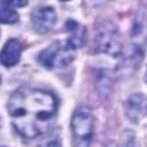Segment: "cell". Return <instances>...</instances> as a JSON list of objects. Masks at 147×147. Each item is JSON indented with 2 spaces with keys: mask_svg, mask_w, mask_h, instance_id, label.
Here are the masks:
<instances>
[{
  "mask_svg": "<svg viewBox=\"0 0 147 147\" xmlns=\"http://www.w3.org/2000/svg\"><path fill=\"white\" fill-rule=\"evenodd\" d=\"M56 110V98L44 90L22 87L15 91L8 101L11 123L15 130L26 139L47 133Z\"/></svg>",
  "mask_w": 147,
  "mask_h": 147,
  "instance_id": "cell-1",
  "label": "cell"
},
{
  "mask_svg": "<svg viewBox=\"0 0 147 147\" xmlns=\"http://www.w3.org/2000/svg\"><path fill=\"white\" fill-rule=\"evenodd\" d=\"M71 133L74 147H90L94 134V119L87 107H78L72 114Z\"/></svg>",
  "mask_w": 147,
  "mask_h": 147,
  "instance_id": "cell-2",
  "label": "cell"
},
{
  "mask_svg": "<svg viewBox=\"0 0 147 147\" xmlns=\"http://www.w3.org/2000/svg\"><path fill=\"white\" fill-rule=\"evenodd\" d=\"M75 59V49L67 41H55L42 49L38 55V61L47 69L62 68Z\"/></svg>",
  "mask_w": 147,
  "mask_h": 147,
  "instance_id": "cell-3",
  "label": "cell"
},
{
  "mask_svg": "<svg viewBox=\"0 0 147 147\" xmlns=\"http://www.w3.org/2000/svg\"><path fill=\"white\" fill-rule=\"evenodd\" d=\"M95 47L99 52L117 55L121 51L119 34L116 26L111 22H105L98 29L95 38Z\"/></svg>",
  "mask_w": 147,
  "mask_h": 147,
  "instance_id": "cell-4",
  "label": "cell"
},
{
  "mask_svg": "<svg viewBox=\"0 0 147 147\" xmlns=\"http://www.w3.org/2000/svg\"><path fill=\"white\" fill-rule=\"evenodd\" d=\"M32 28L36 32L45 34L49 32L56 23V13L53 7L42 6L36 8L31 14Z\"/></svg>",
  "mask_w": 147,
  "mask_h": 147,
  "instance_id": "cell-5",
  "label": "cell"
},
{
  "mask_svg": "<svg viewBox=\"0 0 147 147\" xmlns=\"http://www.w3.org/2000/svg\"><path fill=\"white\" fill-rule=\"evenodd\" d=\"M126 117L133 122L139 123L146 114V98L141 93L132 94L125 102Z\"/></svg>",
  "mask_w": 147,
  "mask_h": 147,
  "instance_id": "cell-6",
  "label": "cell"
},
{
  "mask_svg": "<svg viewBox=\"0 0 147 147\" xmlns=\"http://www.w3.org/2000/svg\"><path fill=\"white\" fill-rule=\"evenodd\" d=\"M23 46L17 39H10L6 42L0 52V63L5 67H13L18 63L21 59Z\"/></svg>",
  "mask_w": 147,
  "mask_h": 147,
  "instance_id": "cell-7",
  "label": "cell"
},
{
  "mask_svg": "<svg viewBox=\"0 0 147 147\" xmlns=\"http://www.w3.org/2000/svg\"><path fill=\"white\" fill-rule=\"evenodd\" d=\"M67 31L69 32V38L67 40L68 45L72 48H79L85 45L86 42V30L83 25L77 23L76 21H68L67 22Z\"/></svg>",
  "mask_w": 147,
  "mask_h": 147,
  "instance_id": "cell-8",
  "label": "cell"
},
{
  "mask_svg": "<svg viewBox=\"0 0 147 147\" xmlns=\"http://www.w3.org/2000/svg\"><path fill=\"white\" fill-rule=\"evenodd\" d=\"M18 21V13L8 1H0V23L13 24Z\"/></svg>",
  "mask_w": 147,
  "mask_h": 147,
  "instance_id": "cell-9",
  "label": "cell"
},
{
  "mask_svg": "<svg viewBox=\"0 0 147 147\" xmlns=\"http://www.w3.org/2000/svg\"><path fill=\"white\" fill-rule=\"evenodd\" d=\"M46 134L47 137H45L39 142V147H61V139L59 133H55V131H48Z\"/></svg>",
  "mask_w": 147,
  "mask_h": 147,
  "instance_id": "cell-10",
  "label": "cell"
},
{
  "mask_svg": "<svg viewBox=\"0 0 147 147\" xmlns=\"http://www.w3.org/2000/svg\"><path fill=\"white\" fill-rule=\"evenodd\" d=\"M118 147H139V144L136 140V137L131 132H124L121 137Z\"/></svg>",
  "mask_w": 147,
  "mask_h": 147,
  "instance_id": "cell-11",
  "label": "cell"
},
{
  "mask_svg": "<svg viewBox=\"0 0 147 147\" xmlns=\"http://www.w3.org/2000/svg\"><path fill=\"white\" fill-rule=\"evenodd\" d=\"M0 82H1V77H0Z\"/></svg>",
  "mask_w": 147,
  "mask_h": 147,
  "instance_id": "cell-12",
  "label": "cell"
}]
</instances>
